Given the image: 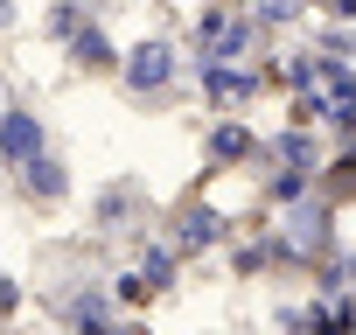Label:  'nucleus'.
<instances>
[{
    "label": "nucleus",
    "mask_w": 356,
    "mask_h": 335,
    "mask_svg": "<svg viewBox=\"0 0 356 335\" xmlns=\"http://www.w3.org/2000/svg\"><path fill=\"white\" fill-rule=\"evenodd\" d=\"M168 49H140V63H133V84H161L168 77V63H161Z\"/></svg>",
    "instance_id": "nucleus-1"
},
{
    "label": "nucleus",
    "mask_w": 356,
    "mask_h": 335,
    "mask_svg": "<svg viewBox=\"0 0 356 335\" xmlns=\"http://www.w3.org/2000/svg\"><path fill=\"white\" fill-rule=\"evenodd\" d=\"M35 140H42V133H35V126L15 112V119H8V154H35Z\"/></svg>",
    "instance_id": "nucleus-2"
}]
</instances>
